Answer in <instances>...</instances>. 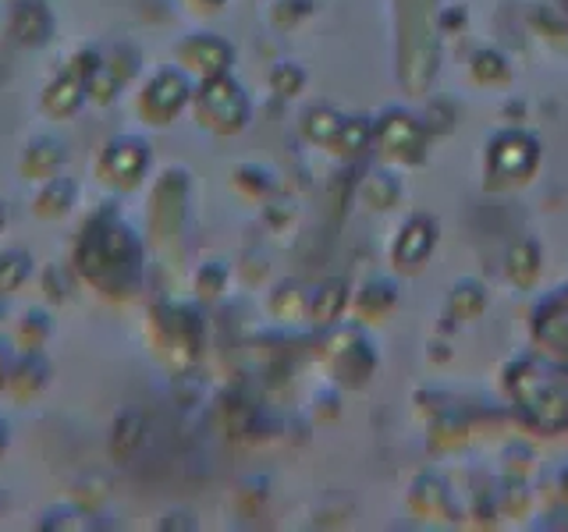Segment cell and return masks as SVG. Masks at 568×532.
I'll return each instance as SVG.
<instances>
[{
    "label": "cell",
    "instance_id": "1",
    "mask_svg": "<svg viewBox=\"0 0 568 532\" xmlns=\"http://www.w3.org/2000/svg\"><path fill=\"white\" fill-rule=\"evenodd\" d=\"M508 398L523 422L537 433H565L568 430V366L544 359V355H526L511 362L505 372Z\"/></svg>",
    "mask_w": 568,
    "mask_h": 532
},
{
    "label": "cell",
    "instance_id": "2",
    "mask_svg": "<svg viewBox=\"0 0 568 532\" xmlns=\"http://www.w3.org/2000/svg\"><path fill=\"white\" fill-rule=\"evenodd\" d=\"M79 270L103 284L111 295H124L132 288V277H124V270L139 277V242L132 238V231L124 224H97L85 231V238L79 245Z\"/></svg>",
    "mask_w": 568,
    "mask_h": 532
},
{
    "label": "cell",
    "instance_id": "3",
    "mask_svg": "<svg viewBox=\"0 0 568 532\" xmlns=\"http://www.w3.org/2000/svg\"><path fill=\"white\" fill-rule=\"evenodd\" d=\"M200 117L210 129H217L224 135L245 129L248 121V100L242 93L239 82H231L227 75H213L206 79L203 93H200Z\"/></svg>",
    "mask_w": 568,
    "mask_h": 532
},
{
    "label": "cell",
    "instance_id": "4",
    "mask_svg": "<svg viewBox=\"0 0 568 532\" xmlns=\"http://www.w3.org/2000/svg\"><path fill=\"white\" fill-rule=\"evenodd\" d=\"M540 164V142L526 132H501L487 150V171L501 182H526Z\"/></svg>",
    "mask_w": 568,
    "mask_h": 532
},
{
    "label": "cell",
    "instance_id": "5",
    "mask_svg": "<svg viewBox=\"0 0 568 532\" xmlns=\"http://www.w3.org/2000/svg\"><path fill=\"white\" fill-rule=\"evenodd\" d=\"M373 139L381 142L384 156L398 160V164H419L426 150V124L405 111H387L373 124Z\"/></svg>",
    "mask_w": 568,
    "mask_h": 532
},
{
    "label": "cell",
    "instance_id": "6",
    "mask_svg": "<svg viewBox=\"0 0 568 532\" xmlns=\"http://www.w3.org/2000/svg\"><path fill=\"white\" fill-rule=\"evenodd\" d=\"M189 100V82L178 71H160V75L146 85L142 96V114H150L156 124H168Z\"/></svg>",
    "mask_w": 568,
    "mask_h": 532
},
{
    "label": "cell",
    "instance_id": "7",
    "mask_svg": "<svg viewBox=\"0 0 568 532\" xmlns=\"http://www.w3.org/2000/svg\"><path fill=\"white\" fill-rule=\"evenodd\" d=\"M437 245V224L426 213H416L413 221L402 227V235L395 242V266L398 270H416L426 259H430Z\"/></svg>",
    "mask_w": 568,
    "mask_h": 532
},
{
    "label": "cell",
    "instance_id": "8",
    "mask_svg": "<svg viewBox=\"0 0 568 532\" xmlns=\"http://www.w3.org/2000/svg\"><path fill=\"white\" fill-rule=\"evenodd\" d=\"M146 164H150V150L142 146L139 139H114L100 160V171L106 174V182L135 185L142 171H146Z\"/></svg>",
    "mask_w": 568,
    "mask_h": 532
},
{
    "label": "cell",
    "instance_id": "9",
    "mask_svg": "<svg viewBox=\"0 0 568 532\" xmlns=\"http://www.w3.org/2000/svg\"><path fill=\"white\" fill-rule=\"evenodd\" d=\"M11 32L18 43L26 47H43L53 32V18L43 0H18L11 11Z\"/></svg>",
    "mask_w": 568,
    "mask_h": 532
},
{
    "label": "cell",
    "instance_id": "10",
    "mask_svg": "<svg viewBox=\"0 0 568 532\" xmlns=\"http://www.w3.org/2000/svg\"><path fill=\"white\" fill-rule=\"evenodd\" d=\"M182 58L200 68L206 79L213 75H224L227 64H231V47L224 40H217V35H192V40L182 47Z\"/></svg>",
    "mask_w": 568,
    "mask_h": 532
},
{
    "label": "cell",
    "instance_id": "11",
    "mask_svg": "<svg viewBox=\"0 0 568 532\" xmlns=\"http://www.w3.org/2000/svg\"><path fill=\"white\" fill-rule=\"evenodd\" d=\"M505 274L515 288H532L540 277V248L537 242H515L505 256Z\"/></svg>",
    "mask_w": 568,
    "mask_h": 532
},
{
    "label": "cell",
    "instance_id": "12",
    "mask_svg": "<svg viewBox=\"0 0 568 532\" xmlns=\"http://www.w3.org/2000/svg\"><path fill=\"white\" fill-rule=\"evenodd\" d=\"M487 306V291L479 280H458L455 291L448 295V319L452 324H469Z\"/></svg>",
    "mask_w": 568,
    "mask_h": 532
},
{
    "label": "cell",
    "instance_id": "13",
    "mask_svg": "<svg viewBox=\"0 0 568 532\" xmlns=\"http://www.w3.org/2000/svg\"><path fill=\"white\" fill-rule=\"evenodd\" d=\"M334 369H337V377H342L345 383L359 387V383H366V377L373 372V355H369V348L359 341V337H352L348 348L334 351Z\"/></svg>",
    "mask_w": 568,
    "mask_h": 532
},
{
    "label": "cell",
    "instance_id": "14",
    "mask_svg": "<svg viewBox=\"0 0 568 532\" xmlns=\"http://www.w3.org/2000/svg\"><path fill=\"white\" fill-rule=\"evenodd\" d=\"M345 306H348L345 280H327L324 288L316 291V298H313V319H316V324H334Z\"/></svg>",
    "mask_w": 568,
    "mask_h": 532
},
{
    "label": "cell",
    "instance_id": "15",
    "mask_svg": "<svg viewBox=\"0 0 568 532\" xmlns=\"http://www.w3.org/2000/svg\"><path fill=\"white\" fill-rule=\"evenodd\" d=\"M345 117H337L331 106H313V111L306 114V121H302V132H306L310 142H316V146H331L337 129H342Z\"/></svg>",
    "mask_w": 568,
    "mask_h": 532
},
{
    "label": "cell",
    "instance_id": "16",
    "mask_svg": "<svg viewBox=\"0 0 568 532\" xmlns=\"http://www.w3.org/2000/svg\"><path fill=\"white\" fill-rule=\"evenodd\" d=\"M373 142V124L366 117H348L342 121V129H337L331 146H337L342 153H363Z\"/></svg>",
    "mask_w": 568,
    "mask_h": 532
},
{
    "label": "cell",
    "instance_id": "17",
    "mask_svg": "<svg viewBox=\"0 0 568 532\" xmlns=\"http://www.w3.org/2000/svg\"><path fill=\"white\" fill-rule=\"evenodd\" d=\"M390 306H395V284H387V280H373V284H366V288L359 291V313H363V316H369V319L384 316Z\"/></svg>",
    "mask_w": 568,
    "mask_h": 532
},
{
    "label": "cell",
    "instance_id": "18",
    "mask_svg": "<svg viewBox=\"0 0 568 532\" xmlns=\"http://www.w3.org/2000/svg\"><path fill=\"white\" fill-rule=\"evenodd\" d=\"M408 501H413V508L419 511V514H440L444 511V504H448V490H444L437 479H419V483L413 487V497H408Z\"/></svg>",
    "mask_w": 568,
    "mask_h": 532
},
{
    "label": "cell",
    "instance_id": "19",
    "mask_svg": "<svg viewBox=\"0 0 568 532\" xmlns=\"http://www.w3.org/2000/svg\"><path fill=\"white\" fill-rule=\"evenodd\" d=\"M473 79L487 82V85L505 82L508 79V64H505L501 53H497V50H476L473 53Z\"/></svg>",
    "mask_w": 568,
    "mask_h": 532
},
{
    "label": "cell",
    "instance_id": "20",
    "mask_svg": "<svg viewBox=\"0 0 568 532\" xmlns=\"http://www.w3.org/2000/svg\"><path fill=\"white\" fill-rule=\"evenodd\" d=\"M363 200L373 209H387V206H395V200H398V185L390 182V177H384V174H373L369 182L363 185Z\"/></svg>",
    "mask_w": 568,
    "mask_h": 532
},
{
    "label": "cell",
    "instance_id": "21",
    "mask_svg": "<svg viewBox=\"0 0 568 532\" xmlns=\"http://www.w3.org/2000/svg\"><path fill=\"white\" fill-rule=\"evenodd\" d=\"M302 82H306V75H302V68H295V64H281L271 75L274 93H281V96H295L302 89Z\"/></svg>",
    "mask_w": 568,
    "mask_h": 532
},
{
    "label": "cell",
    "instance_id": "22",
    "mask_svg": "<svg viewBox=\"0 0 568 532\" xmlns=\"http://www.w3.org/2000/svg\"><path fill=\"white\" fill-rule=\"evenodd\" d=\"M11 259L0 256V291H14L18 284H22L29 277V256L18 259V266H8Z\"/></svg>",
    "mask_w": 568,
    "mask_h": 532
},
{
    "label": "cell",
    "instance_id": "23",
    "mask_svg": "<svg viewBox=\"0 0 568 532\" xmlns=\"http://www.w3.org/2000/svg\"><path fill=\"white\" fill-rule=\"evenodd\" d=\"M526 501H529V490H523V483H508L501 490V511H508V514H519L526 508Z\"/></svg>",
    "mask_w": 568,
    "mask_h": 532
},
{
    "label": "cell",
    "instance_id": "24",
    "mask_svg": "<svg viewBox=\"0 0 568 532\" xmlns=\"http://www.w3.org/2000/svg\"><path fill=\"white\" fill-rule=\"evenodd\" d=\"M200 4H206V8H221L224 0H200Z\"/></svg>",
    "mask_w": 568,
    "mask_h": 532
},
{
    "label": "cell",
    "instance_id": "25",
    "mask_svg": "<svg viewBox=\"0 0 568 532\" xmlns=\"http://www.w3.org/2000/svg\"><path fill=\"white\" fill-rule=\"evenodd\" d=\"M561 490H565V497H568V469L561 472Z\"/></svg>",
    "mask_w": 568,
    "mask_h": 532
},
{
    "label": "cell",
    "instance_id": "26",
    "mask_svg": "<svg viewBox=\"0 0 568 532\" xmlns=\"http://www.w3.org/2000/svg\"><path fill=\"white\" fill-rule=\"evenodd\" d=\"M0 221H4V217H0Z\"/></svg>",
    "mask_w": 568,
    "mask_h": 532
}]
</instances>
